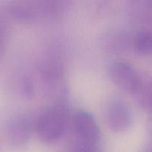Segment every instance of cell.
Listing matches in <instances>:
<instances>
[{"mask_svg": "<svg viewBox=\"0 0 152 152\" xmlns=\"http://www.w3.org/2000/svg\"><path fill=\"white\" fill-rule=\"evenodd\" d=\"M68 121L69 109L66 101L56 102L39 115L34 129L42 142L45 145H53L65 135Z\"/></svg>", "mask_w": 152, "mask_h": 152, "instance_id": "6da1fadb", "label": "cell"}, {"mask_svg": "<svg viewBox=\"0 0 152 152\" xmlns=\"http://www.w3.org/2000/svg\"><path fill=\"white\" fill-rule=\"evenodd\" d=\"M68 3L62 1H16L8 7L9 14L24 23L60 19L65 13Z\"/></svg>", "mask_w": 152, "mask_h": 152, "instance_id": "7a4b0ae2", "label": "cell"}, {"mask_svg": "<svg viewBox=\"0 0 152 152\" xmlns=\"http://www.w3.org/2000/svg\"><path fill=\"white\" fill-rule=\"evenodd\" d=\"M107 126L115 132L127 130L132 123V114L127 102L120 96H111L104 108Z\"/></svg>", "mask_w": 152, "mask_h": 152, "instance_id": "3957f363", "label": "cell"}, {"mask_svg": "<svg viewBox=\"0 0 152 152\" xmlns=\"http://www.w3.org/2000/svg\"><path fill=\"white\" fill-rule=\"evenodd\" d=\"M108 77L114 85L132 96L137 91L144 76L126 62H116L108 68Z\"/></svg>", "mask_w": 152, "mask_h": 152, "instance_id": "277c9868", "label": "cell"}, {"mask_svg": "<svg viewBox=\"0 0 152 152\" xmlns=\"http://www.w3.org/2000/svg\"><path fill=\"white\" fill-rule=\"evenodd\" d=\"M34 121L29 114H19L9 122L7 128V138L13 148H22L29 142L34 131Z\"/></svg>", "mask_w": 152, "mask_h": 152, "instance_id": "5b68a950", "label": "cell"}, {"mask_svg": "<svg viewBox=\"0 0 152 152\" xmlns=\"http://www.w3.org/2000/svg\"><path fill=\"white\" fill-rule=\"evenodd\" d=\"M74 129L80 140L99 143L101 142V132L94 116L85 109L77 111L74 117Z\"/></svg>", "mask_w": 152, "mask_h": 152, "instance_id": "8992f818", "label": "cell"}, {"mask_svg": "<svg viewBox=\"0 0 152 152\" xmlns=\"http://www.w3.org/2000/svg\"><path fill=\"white\" fill-rule=\"evenodd\" d=\"M101 42L107 52L118 53L127 50L132 45V38L124 30L114 29L104 34Z\"/></svg>", "mask_w": 152, "mask_h": 152, "instance_id": "52a82bcc", "label": "cell"}, {"mask_svg": "<svg viewBox=\"0 0 152 152\" xmlns=\"http://www.w3.org/2000/svg\"><path fill=\"white\" fill-rule=\"evenodd\" d=\"M132 45L137 53L146 56L151 52V35L146 30L140 31L132 38Z\"/></svg>", "mask_w": 152, "mask_h": 152, "instance_id": "ba28073f", "label": "cell"}, {"mask_svg": "<svg viewBox=\"0 0 152 152\" xmlns=\"http://www.w3.org/2000/svg\"><path fill=\"white\" fill-rule=\"evenodd\" d=\"M133 97L140 107L145 109V111L150 110L151 100V85L149 79L147 78L145 76L143 77L140 86Z\"/></svg>", "mask_w": 152, "mask_h": 152, "instance_id": "9c48e42d", "label": "cell"}, {"mask_svg": "<svg viewBox=\"0 0 152 152\" xmlns=\"http://www.w3.org/2000/svg\"><path fill=\"white\" fill-rule=\"evenodd\" d=\"M10 35L8 16L0 9V56L4 52L7 45Z\"/></svg>", "mask_w": 152, "mask_h": 152, "instance_id": "30bf717a", "label": "cell"}, {"mask_svg": "<svg viewBox=\"0 0 152 152\" xmlns=\"http://www.w3.org/2000/svg\"><path fill=\"white\" fill-rule=\"evenodd\" d=\"M71 152H101L100 144L77 140L71 147Z\"/></svg>", "mask_w": 152, "mask_h": 152, "instance_id": "8fae6325", "label": "cell"}, {"mask_svg": "<svg viewBox=\"0 0 152 152\" xmlns=\"http://www.w3.org/2000/svg\"><path fill=\"white\" fill-rule=\"evenodd\" d=\"M23 90L25 94L27 96H32L34 94V86L32 84V82L29 80H26L24 82Z\"/></svg>", "mask_w": 152, "mask_h": 152, "instance_id": "7c38bea8", "label": "cell"}, {"mask_svg": "<svg viewBox=\"0 0 152 152\" xmlns=\"http://www.w3.org/2000/svg\"><path fill=\"white\" fill-rule=\"evenodd\" d=\"M140 152H151V145H147L141 150Z\"/></svg>", "mask_w": 152, "mask_h": 152, "instance_id": "4fadbf2b", "label": "cell"}]
</instances>
